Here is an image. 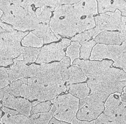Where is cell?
Masks as SVG:
<instances>
[{
  "instance_id": "cell-32",
  "label": "cell",
  "mask_w": 126,
  "mask_h": 124,
  "mask_svg": "<svg viewBox=\"0 0 126 124\" xmlns=\"http://www.w3.org/2000/svg\"><path fill=\"white\" fill-rule=\"evenodd\" d=\"M11 83L9 78L8 68L0 67V89L3 88Z\"/></svg>"
},
{
  "instance_id": "cell-27",
  "label": "cell",
  "mask_w": 126,
  "mask_h": 124,
  "mask_svg": "<svg viewBox=\"0 0 126 124\" xmlns=\"http://www.w3.org/2000/svg\"><path fill=\"white\" fill-rule=\"evenodd\" d=\"M81 45L78 41H72L66 49V55L70 59L71 65L75 60L80 57V48Z\"/></svg>"
},
{
  "instance_id": "cell-12",
  "label": "cell",
  "mask_w": 126,
  "mask_h": 124,
  "mask_svg": "<svg viewBox=\"0 0 126 124\" xmlns=\"http://www.w3.org/2000/svg\"><path fill=\"white\" fill-rule=\"evenodd\" d=\"M1 20L12 25L15 29L23 32L35 30L40 23L33 10L24 17H15L11 14H4Z\"/></svg>"
},
{
  "instance_id": "cell-19",
  "label": "cell",
  "mask_w": 126,
  "mask_h": 124,
  "mask_svg": "<svg viewBox=\"0 0 126 124\" xmlns=\"http://www.w3.org/2000/svg\"><path fill=\"white\" fill-rule=\"evenodd\" d=\"M97 43L106 45H121L122 41L120 36V31L104 30L94 39Z\"/></svg>"
},
{
  "instance_id": "cell-10",
  "label": "cell",
  "mask_w": 126,
  "mask_h": 124,
  "mask_svg": "<svg viewBox=\"0 0 126 124\" xmlns=\"http://www.w3.org/2000/svg\"><path fill=\"white\" fill-rule=\"evenodd\" d=\"M87 84L90 89V94L95 95L104 102L110 94L122 93L123 88L126 86V80L116 82H104L87 79Z\"/></svg>"
},
{
  "instance_id": "cell-44",
  "label": "cell",
  "mask_w": 126,
  "mask_h": 124,
  "mask_svg": "<svg viewBox=\"0 0 126 124\" xmlns=\"http://www.w3.org/2000/svg\"><path fill=\"white\" fill-rule=\"evenodd\" d=\"M124 116H125V117L126 120V106H125V109H124Z\"/></svg>"
},
{
  "instance_id": "cell-37",
  "label": "cell",
  "mask_w": 126,
  "mask_h": 124,
  "mask_svg": "<svg viewBox=\"0 0 126 124\" xmlns=\"http://www.w3.org/2000/svg\"><path fill=\"white\" fill-rule=\"evenodd\" d=\"M1 110H2L4 113L9 115H17L19 114V112H18L16 110H14L13 109H12L6 107L5 106H2L1 108Z\"/></svg>"
},
{
  "instance_id": "cell-34",
  "label": "cell",
  "mask_w": 126,
  "mask_h": 124,
  "mask_svg": "<svg viewBox=\"0 0 126 124\" xmlns=\"http://www.w3.org/2000/svg\"><path fill=\"white\" fill-rule=\"evenodd\" d=\"M24 0H0V9L3 11L11 5L21 6Z\"/></svg>"
},
{
  "instance_id": "cell-9",
  "label": "cell",
  "mask_w": 126,
  "mask_h": 124,
  "mask_svg": "<svg viewBox=\"0 0 126 124\" xmlns=\"http://www.w3.org/2000/svg\"><path fill=\"white\" fill-rule=\"evenodd\" d=\"M71 43V40L63 38L59 42L44 46L41 48L36 63H49L52 61L62 60L66 56L65 50Z\"/></svg>"
},
{
  "instance_id": "cell-18",
  "label": "cell",
  "mask_w": 126,
  "mask_h": 124,
  "mask_svg": "<svg viewBox=\"0 0 126 124\" xmlns=\"http://www.w3.org/2000/svg\"><path fill=\"white\" fill-rule=\"evenodd\" d=\"M27 64L23 60L13 59V63L8 68L9 78L11 83L25 77Z\"/></svg>"
},
{
  "instance_id": "cell-14",
  "label": "cell",
  "mask_w": 126,
  "mask_h": 124,
  "mask_svg": "<svg viewBox=\"0 0 126 124\" xmlns=\"http://www.w3.org/2000/svg\"><path fill=\"white\" fill-rule=\"evenodd\" d=\"M2 101V106L16 110L20 114L28 117L30 116L33 105L32 102L29 99L9 94L3 98Z\"/></svg>"
},
{
  "instance_id": "cell-6",
  "label": "cell",
  "mask_w": 126,
  "mask_h": 124,
  "mask_svg": "<svg viewBox=\"0 0 126 124\" xmlns=\"http://www.w3.org/2000/svg\"><path fill=\"white\" fill-rule=\"evenodd\" d=\"M104 103L93 94H89L79 99L77 118L83 121H91L95 120L104 110Z\"/></svg>"
},
{
  "instance_id": "cell-24",
  "label": "cell",
  "mask_w": 126,
  "mask_h": 124,
  "mask_svg": "<svg viewBox=\"0 0 126 124\" xmlns=\"http://www.w3.org/2000/svg\"><path fill=\"white\" fill-rule=\"evenodd\" d=\"M1 124H29V117L18 114L11 115L5 114L0 119Z\"/></svg>"
},
{
  "instance_id": "cell-8",
  "label": "cell",
  "mask_w": 126,
  "mask_h": 124,
  "mask_svg": "<svg viewBox=\"0 0 126 124\" xmlns=\"http://www.w3.org/2000/svg\"><path fill=\"white\" fill-rule=\"evenodd\" d=\"M120 93L110 94L104 103L103 113L108 117L110 124H126L124 110L126 103L122 101Z\"/></svg>"
},
{
  "instance_id": "cell-40",
  "label": "cell",
  "mask_w": 126,
  "mask_h": 124,
  "mask_svg": "<svg viewBox=\"0 0 126 124\" xmlns=\"http://www.w3.org/2000/svg\"><path fill=\"white\" fill-rule=\"evenodd\" d=\"M49 124H68V123L64 122V121H62L60 120H58V119L55 118V117H53L52 119L50 120V121H49Z\"/></svg>"
},
{
  "instance_id": "cell-2",
  "label": "cell",
  "mask_w": 126,
  "mask_h": 124,
  "mask_svg": "<svg viewBox=\"0 0 126 124\" xmlns=\"http://www.w3.org/2000/svg\"><path fill=\"white\" fill-rule=\"evenodd\" d=\"M8 86L10 94L32 101L51 100L66 91V84L45 86L32 82L27 77L14 80Z\"/></svg>"
},
{
  "instance_id": "cell-4",
  "label": "cell",
  "mask_w": 126,
  "mask_h": 124,
  "mask_svg": "<svg viewBox=\"0 0 126 124\" xmlns=\"http://www.w3.org/2000/svg\"><path fill=\"white\" fill-rule=\"evenodd\" d=\"M29 33L16 30L9 32L0 26V66L5 67L13 63V59L21 55L20 42Z\"/></svg>"
},
{
  "instance_id": "cell-30",
  "label": "cell",
  "mask_w": 126,
  "mask_h": 124,
  "mask_svg": "<svg viewBox=\"0 0 126 124\" xmlns=\"http://www.w3.org/2000/svg\"><path fill=\"white\" fill-rule=\"evenodd\" d=\"M31 5L36 8L42 6H48L55 8L58 6L59 0H26Z\"/></svg>"
},
{
  "instance_id": "cell-5",
  "label": "cell",
  "mask_w": 126,
  "mask_h": 124,
  "mask_svg": "<svg viewBox=\"0 0 126 124\" xmlns=\"http://www.w3.org/2000/svg\"><path fill=\"white\" fill-rule=\"evenodd\" d=\"M51 101L55 107L53 117L68 124H73L77 119L79 98L69 93L60 95Z\"/></svg>"
},
{
  "instance_id": "cell-17",
  "label": "cell",
  "mask_w": 126,
  "mask_h": 124,
  "mask_svg": "<svg viewBox=\"0 0 126 124\" xmlns=\"http://www.w3.org/2000/svg\"><path fill=\"white\" fill-rule=\"evenodd\" d=\"M62 78L68 85L78 83L84 82L87 81V77L82 70L78 66H72L65 69L62 73Z\"/></svg>"
},
{
  "instance_id": "cell-28",
  "label": "cell",
  "mask_w": 126,
  "mask_h": 124,
  "mask_svg": "<svg viewBox=\"0 0 126 124\" xmlns=\"http://www.w3.org/2000/svg\"><path fill=\"white\" fill-rule=\"evenodd\" d=\"M97 44L94 39L82 43L80 48V57L83 60H87L90 59L92 50Z\"/></svg>"
},
{
  "instance_id": "cell-23",
  "label": "cell",
  "mask_w": 126,
  "mask_h": 124,
  "mask_svg": "<svg viewBox=\"0 0 126 124\" xmlns=\"http://www.w3.org/2000/svg\"><path fill=\"white\" fill-rule=\"evenodd\" d=\"M41 48L32 47H22L21 55L17 59L23 60L26 63H33L36 62Z\"/></svg>"
},
{
  "instance_id": "cell-45",
  "label": "cell",
  "mask_w": 126,
  "mask_h": 124,
  "mask_svg": "<svg viewBox=\"0 0 126 124\" xmlns=\"http://www.w3.org/2000/svg\"><path fill=\"white\" fill-rule=\"evenodd\" d=\"M123 93H126V86H125L123 89Z\"/></svg>"
},
{
  "instance_id": "cell-26",
  "label": "cell",
  "mask_w": 126,
  "mask_h": 124,
  "mask_svg": "<svg viewBox=\"0 0 126 124\" xmlns=\"http://www.w3.org/2000/svg\"><path fill=\"white\" fill-rule=\"evenodd\" d=\"M54 9L48 6H42L37 9L35 13L39 23L49 24Z\"/></svg>"
},
{
  "instance_id": "cell-36",
  "label": "cell",
  "mask_w": 126,
  "mask_h": 124,
  "mask_svg": "<svg viewBox=\"0 0 126 124\" xmlns=\"http://www.w3.org/2000/svg\"><path fill=\"white\" fill-rule=\"evenodd\" d=\"M80 0H59L58 6L63 5H73L78 3Z\"/></svg>"
},
{
  "instance_id": "cell-16",
  "label": "cell",
  "mask_w": 126,
  "mask_h": 124,
  "mask_svg": "<svg viewBox=\"0 0 126 124\" xmlns=\"http://www.w3.org/2000/svg\"><path fill=\"white\" fill-rule=\"evenodd\" d=\"M73 6L80 17H94L99 14L97 0H80Z\"/></svg>"
},
{
  "instance_id": "cell-41",
  "label": "cell",
  "mask_w": 126,
  "mask_h": 124,
  "mask_svg": "<svg viewBox=\"0 0 126 124\" xmlns=\"http://www.w3.org/2000/svg\"><path fill=\"white\" fill-rule=\"evenodd\" d=\"M121 98L122 101L126 103V93H123L122 94L121 93Z\"/></svg>"
},
{
  "instance_id": "cell-43",
  "label": "cell",
  "mask_w": 126,
  "mask_h": 124,
  "mask_svg": "<svg viewBox=\"0 0 126 124\" xmlns=\"http://www.w3.org/2000/svg\"><path fill=\"white\" fill-rule=\"evenodd\" d=\"M2 115V110H0V124H1L0 123V119L1 118V116Z\"/></svg>"
},
{
  "instance_id": "cell-42",
  "label": "cell",
  "mask_w": 126,
  "mask_h": 124,
  "mask_svg": "<svg viewBox=\"0 0 126 124\" xmlns=\"http://www.w3.org/2000/svg\"><path fill=\"white\" fill-rule=\"evenodd\" d=\"M3 12L0 9V18H1V17L3 15Z\"/></svg>"
},
{
  "instance_id": "cell-3",
  "label": "cell",
  "mask_w": 126,
  "mask_h": 124,
  "mask_svg": "<svg viewBox=\"0 0 126 124\" xmlns=\"http://www.w3.org/2000/svg\"><path fill=\"white\" fill-rule=\"evenodd\" d=\"M40 64L27 66L25 77L32 82L45 86L66 85L63 80L62 73L71 65L68 57L65 56L58 62Z\"/></svg>"
},
{
  "instance_id": "cell-1",
  "label": "cell",
  "mask_w": 126,
  "mask_h": 124,
  "mask_svg": "<svg viewBox=\"0 0 126 124\" xmlns=\"http://www.w3.org/2000/svg\"><path fill=\"white\" fill-rule=\"evenodd\" d=\"M49 27L59 40L61 36L71 38L95 26L94 17H81L73 5H63L55 8Z\"/></svg>"
},
{
  "instance_id": "cell-31",
  "label": "cell",
  "mask_w": 126,
  "mask_h": 124,
  "mask_svg": "<svg viewBox=\"0 0 126 124\" xmlns=\"http://www.w3.org/2000/svg\"><path fill=\"white\" fill-rule=\"evenodd\" d=\"M52 103L51 100H47L39 102L35 105L32 106L30 115L38 113L49 111L52 107Z\"/></svg>"
},
{
  "instance_id": "cell-38",
  "label": "cell",
  "mask_w": 126,
  "mask_h": 124,
  "mask_svg": "<svg viewBox=\"0 0 126 124\" xmlns=\"http://www.w3.org/2000/svg\"><path fill=\"white\" fill-rule=\"evenodd\" d=\"M9 94L10 93L9 92L8 85L3 88L0 89V100L2 101L3 98Z\"/></svg>"
},
{
  "instance_id": "cell-33",
  "label": "cell",
  "mask_w": 126,
  "mask_h": 124,
  "mask_svg": "<svg viewBox=\"0 0 126 124\" xmlns=\"http://www.w3.org/2000/svg\"><path fill=\"white\" fill-rule=\"evenodd\" d=\"M91 38H92V36L90 30H88L75 35L72 37L71 41H78L80 44H81L84 42L89 41Z\"/></svg>"
},
{
  "instance_id": "cell-15",
  "label": "cell",
  "mask_w": 126,
  "mask_h": 124,
  "mask_svg": "<svg viewBox=\"0 0 126 124\" xmlns=\"http://www.w3.org/2000/svg\"><path fill=\"white\" fill-rule=\"evenodd\" d=\"M87 79L104 82H116L126 80V72L117 67H108L96 74L87 77Z\"/></svg>"
},
{
  "instance_id": "cell-35",
  "label": "cell",
  "mask_w": 126,
  "mask_h": 124,
  "mask_svg": "<svg viewBox=\"0 0 126 124\" xmlns=\"http://www.w3.org/2000/svg\"><path fill=\"white\" fill-rule=\"evenodd\" d=\"M0 26L3 29H4L6 31H7L9 32H12L14 31V30H16L13 27L10 25H8L7 24L3 22L1 20H0Z\"/></svg>"
},
{
  "instance_id": "cell-46",
  "label": "cell",
  "mask_w": 126,
  "mask_h": 124,
  "mask_svg": "<svg viewBox=\"0 0 126 124\" xmlns=\"http://www.w3.org/2000/svg\"><path fill=\"white\" fill-rule=\"evenodd\" d=\"M2 107V103L1 102H0V108Z\"/></svg>"
},
{
  "instance_id": "cell-29",
  "label": "cell",
  "mask_w": 126,
  "mask_h": 124,
  "mask_svg": "<svg viewBox=\"0 0 126 124\" xmlns=\"http://www.w3.org/2000/svg\"><path fill=\"white\" fill-rule=\"evenodd\" d=\"M99 14L107 12H114L117 9L112 0H97Z\"/></svg>"
},
{
  "instance_id": "cell-20",
  "label": "cell",
  "mask_w": 126,
  "mask_h": 124,
  "mask_svg": "<svg viewBox=\"0 0 126 124\" xmlns=\"http://www.w3.org/2000/svg\"><path fill=\"white\" fill-rule=\"evenodd\" d=\"M36 36L43 39L44 44L50 43L59 40L50 29L47 24L39 23L35 30L31 31Z\"/></svg>"
},
{
  "instance_id": "cell-11",
  "label": "cell",
  "mask_w": 126,
  "mask_h": 124,
  "mask_svg": "<svg viewBox=\"0 0 126 124\" xmlns=\"http://www.w3.org/2000/svg\"><path fill=\"white\" fill-rule=\"evenodd\" d=\"M126 50V41L121 45H106L96 44L93 48L90 60L102 61L109 59L115 62Z\"/></svg>"
},
{
  "instance_id": "cell-25",
  "label": "cell",
  "mask_w": 126,
  "mask_h": 124,
  "mask_svg": "<svg viewBox=\"0 0 126 124\" xmlns=\"http://www.w3.org/2000/svg\"><path fill=\"white\" fill-rule=\"evenodd\" d=\"M21 42L24 47L35 48L42 47L44 44L43 39L36 36L32 32H29L27 35L25 36Z\"/></svg>"
},
{
  "instance_id": "cell-39",
  "label": "cell",
  "mask_w": 126,
  "mask_h": 124,
  "mask_svg": "<svg viewBox=\"0 0 126 124\" xmlns=\"http://www.w3.org/2000/svg\"><path fill=\"white\" fill-rule=\"evenodd\" d=\"M118 10L120 11L122 16L126 17V0H123V2Z\"/></svg>"
},
{
  "instance_id": "cell-21",
  "label": "cell",
  "mask_w": 126,
  "mask_h": 124,
  "mask_svg": "<svg viewBox=\"0 0 126 124\" xmlns=\"http://www.w3.org/2000/svg\"><path fill=\"white\" fill-rule=\"evenodd\" d=\"M66 91L79 99L88 96L90 93V89L87 83H78L66 86Z\"/></svg>"
},
{
  "instance_id": "cell-7",
  "label": "cell",
  "mask_w": 126,
  "mask_h": 124,
  "mask_svg": "<svg viewBox=\"0 0 126 124\" xmlns=\"http://www.w3.org/2000/svg\"><path fill=\"white\" fill-rule=\"evenodd\" d=\"M122 15L118 10L114 12H107L94 17L95 26L89 29L92 39L104 30L120 31L122 28Z\"/></svg>"
},
{
  "instance_id": "cell-13",
  "label": "cell",
  "mask_w": 126,
  "mask_h": 124,
  "mask_svg": "<svg viewBox=\"0 0 126 124\" xmlns=\"http://www.w3.org/2000/svg\"><path fill=\"white\" fill-rule=\"evenodd\" d=\"M113 64L110 60H85L79 58L73 61L72 65L79 67L87 77L96 74L105 69L111 67Z\"/></svg>"
},
{
  "instance_id": "cell-22",
  "label": "cell",
  "mask_w": 126,
  "mask_h": 124,
  "mask_svg": "<svg viewBox=\"0 0 126 124\" xmlns=\"http://www.w3.org/2000/svg\"><path fill=\"white\" fill-rule=\"evenodd\" d=\"M55 107L52 105L51 110L46 112L38 113L29 116V124H49L50 120L53 117Z\"/></svg>"
}]
</instances>
